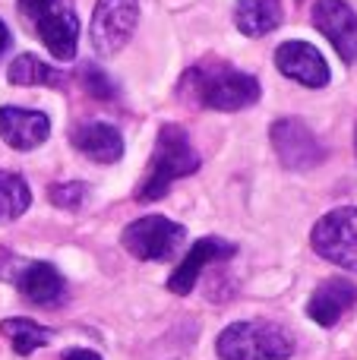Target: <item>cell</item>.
Listing matches in <instances>:
<instances>
[{"label": "cell", "instance_id": "cell-1", "mask_svg": "<svg viewBox=\"0 0 357 360\" xmlns=\"http://www.w3.org/2000/svg\"><path fill=\"white\" fill-rule=\"evenodd\" d=\"M259 82L257 76L244 73L228 63H202L190 67L177 82V95L196 108H212V111H240L259 101Z\"/></svg>", "mask_w": 357, "mask_h": 360}, {"label": "cell", "instance_id": "cell-2", "mask_svg": "<svg viewBox=\"0 0 357 360\" xmlns=\"http://www.w3.org/2000/svg\"><path fill=\"white\" fill-rule=\"evenodd\" d=\"M196 171H200V155H196L190 136L177 124H164L162 130H158V139H155L149 174H145V180L136 190V202L164 199L174 180L190 177V174H196Z\"/></svg>", "mask_w": 357, "mask_h": 360}, {"label": "cell", "instance_id": "cell-3", "mask_svg": "<svg viewBox=\"0 0 357 360\" xmlns=\"http://www.w3.org/2000/svg\"><path fill=\"white\" fill-rule=\"evenodd\" d=\"M219 360H288L294 354V335L269 319H244L219 332Z\"/></svg>", "mask_w": 357, "mask_h": 360}, {"label": "cell", "instance_id": "cell-4", "mask_svg": "<svg viewBox=\"0 0 357 360\" xmlns=\"http://www.w3.org/2000/svg\"><path fill=\"white\" fill-rule=\"evenodd\" d=\"M16 6L57 60H73L79 48V16L73 0H16Z\"/></svg>", "mask_w": 357, "mask_h": 360}, {"label": "cell", "instance_id": "cell-5", "mask_svg": "<svg viewBox=\"0 0 357 360\" xmlns=\"http://www.w3.org/2000/svg\"><path fill=\"white\" fill-rule=\"evenodd\" d=\"M0 278L13 281L16 291L35 307H60L67 300V281L51 262H25L10 253H0Z\"/></svg>", "mask_w": 357, "mask_h": 360}, {"label": "cell", "instance_id": "cell-6", "mask_svg": "<svg viewBox=\"0 0 357 360\" xmlns=\"http://www.w3.org/2000/svg\"><path fill=\"white\" fill-rule=\"evenodd\" d=\"M187 240V228L164 215H145L136 218L133 224H126L124 234H120V243L130 256L143 262H164L174 259L177 250Z\"/></svg>", "mask_w": 357, "mask_h": 360}, {"label": "cell", "instance_id": "cell-7", "mask_svg": "<svg viewBox=\"0 0 357 360\" xmlns=\"http://www.w3.org/2000/svg\"><path fill=\"white\" fill-rule=\"evenodd\" d=\"M310 243L332 266L357 272V209L342 205V209H332L329 215H323L316 221L313 234H310Z\"/></svg>", "mask_w": 357, "mask_h": 360}, {"label": "cell", "instance_id": "cell-8", "mask_svg": "<svg viewBox=\"0 0 357 360\" xmlns=\"http://www.w3.org/2000/svg\"><path fill=\"white\" fill-rule=\"evenodd\" d=\"M272 149H275L282 168L288 171H310L326 162V146L316 139V133L301 117H282L269 130Z\"/></svg>", "mask_w": 357, "mask_h": 360}, {"label": "cell", "instance_id": "cell-9", "mask_svg": "<svg viewBox=\"0 0 357 360\" xmlns=\"http://www.w3.org/2000/svg\"><path fill=\"white\" fill-rule=\"evenodd\" d=\"M139 22V0H98L92 13V48L111 57L133 38Z\"/></svg>", "mask_w": 357, "mask_h": 360}, {"label": "cell", "instance_id": "cell-10", "mask_svg": "<svg viewBox=\"0 0 357 360\" xmlns=\"http://www.w3.org/2000/svg\"><path fill=\"white\" fill-rule=\"evenodd\" d=\"M313 25L329 38L345 63L357 60V13L345 0H316Z\"/></svg>", "mask_w": 357, "mask_h": 360}, {"label": "cell", "instance_id": "cell-11", "mask_svg": "<svg viewBox=\"0 0 357 360\" xmlns=\"http://www.w3.org/2000/svg\"><path fill=\"white\" fill-rule=\"evenodd\" d=\"M234 243H228V240H221V237H202V240H196L193 247L187 250V256L181 259V266L171 272V278H168V291H174V294H190L196 288V281H200V275L206 272L212 262H225V259H231L234 256Z\"/></svg>", "mask_w": 357, "mask_h": 360}, {"label": "cell", "instance_id": "cell-12", "mask_svg": "<svg viewBox=\"0 0 357 360\" xmlns=\"http://www.w3.org/2000/svg\"><path fill=\"white\" fill-rule=\"evenodd\" d=\"M275 67L288 79L301 82L307 89H323L329 86V63L323 54L307 41H285L275 48Z\"/></svg>", "mask_w": 357, "mask_h": 360}, {"label": "cell", "instance_id": "cell-13", "mask_svg": "<svg viewBox=\"0 0 357 360\" xmlns=\"http://www.w3.org/2000/svg\"><path fill=\"white\" fill-rule=\"evenodd\" d=\"M51 136V117L29 108H0V139L16 152H32Z\"/></svg>", "mask_w": 357, "mask_h": 360}, {"label": "cell", "instance_id": "cell-14", "mask_svg": "<svg viewBox=\"0 0 357 360\" xmlns=\"http://www.w3.org/2000/svg\"><path fill=\"white\" fill-rule=\"evenodd\" d=\"M357 304V285L348 278H329L316 285V291L307 300V316L316 326H335L348 310Z\"/></svg>", "mask_w": 357, "mask_h": 360}, {"label": "cell", "instance_id": "cell-15", "mask_svg": "<svg viewBox=\"0 0 357 360\" xmlns=\"http://www.w3.org/2000/svg\"><path fill=\"white\" fill-rule=\"evenodd\" d=\"M70 143H73V149H79L82 155L98 165H114L124 155V136H120V130L111 124H101V120L76 124L70 130Z\"/></svg>", "mask_w": 357, "mask_h": 360}, {"label": "cell", "instance_id": "cell-16", "mask_svg": "<svg viewBox=\"0 0 357 360\" xmlns=\"http://www.w3.org/2000/svg\"><path fill=\"white\" fill-rule=\"evenodd\" d=\"M234 25L247 38H263L282 25V0H238L234 4Z\"/></svg>", "mask_w": 357, "mask_h": 360}, {"label": "cell", "instance_id": "cell-17", "mask_svg": "<svg viewBox=\"0 0 357 360\" xmlns=\"http://www.w3.org/2000/svg\"><path fill=\"white\" fill-rule=\"evenodd\" d=\"M0 335L10 342V348L16 351L19 357H29L35 354L38 348H44V345L51 342V329H44V326H38L35 319H4L0 323Z\"/></svg>", "mask_w": 357, "mask_h": 360}, {"label": "cell", "instance_id": "cell-18", "mask_svg": "<svg viewBox=\"0 0 357 360\" xmlns=\"http://www.w3.org/2000/svg\"><path fill=\"white\" fill-rule=\"evenodd\" d=\"M6 79H10L13 86H51V89L63 86L60 70L48 67V63L38 60L35 54H19L16 60L6 67Z\"/></svg>", "mask_w": 357, "mask_h": 360}, {"label": "cell", "instance_id": "cell-19", "mask_svg": "<svg viewBox=\"0 0 357 360\" xmlns=\"http://www.w3.org/2000/svg\"><path fill=\"white\" fill-rule=\"evenodd\" d=\"M32 205V190L16 171H0V224L16 221Z\"/></svg>", "mask_w": 357, "mask_h": 360}, {"label": "cell", "instance_id": "cell-20", "mask_svg": "<svg viewBox=\"0 0 357 360\" xmlns=\"http://www.w3.org/2000/svg\"><path fill=\"white\" fill-rule=\"evenodd\" d=\"M79 79H82V89H86L92 98H105V101H111L114 98V82L105 76V70H98V67H92V63H86L82 67V73H79Z\"/></svg>", "mask_w": 357, "mask_h": 360}, {"label": "cell", "instance_id": "cell-21", "mask_svg": "<svg viewBox=\"0 0 357 360\" xmlns=\"http://www.w3.org/2000/svg\"><path fill=\"white\" fill-rule=\"evenodd\" d=\"M86 193H89L86 184H57L48 190V196H51V202L60 205V209H79Z\"/></svg>", "mask_w": 357, "mask_h": 360}, {"label": "cell", "instance_id": "cell-22", "mask_svg": "<svg viewBox=\"0 0 357 360\" xmlns=\"http://www.w3.org/2000/svg\"><path fill=\"white\" fill-rule=\"evenodd\" d=\"M63 360H101V354H95L89 348H70L63 351Z\"/></svg>", "mask_w": 357, "mask_h": 360}, {"label": "cell", "instance_id": "cell-23", "mask_svg": "<svg viewBox=\"0 0 357 360\" xmlns=\"http://www.w3.org/2000/svg\"><path fill=\"white\" fill-rule=\"evenodd\" d=\"M6 48H10V29H6V22L0 19V54H4Z\"/></svg>", "mask_w": 357, "mask_h": 360}, {"label": "cell", "instance_id": "cell-24", "mask_svg": "<svg viewBox=\"0 0 357 360\" xmlns=\"http://www.w3.org/2000/svg\"><path fill=\"white\" fill-rule=\"evenodd\" d=\"M354 146H357V133H354Z\"/></svg>", "mask_w": 357, "mask_h": 360}]
</instances>
